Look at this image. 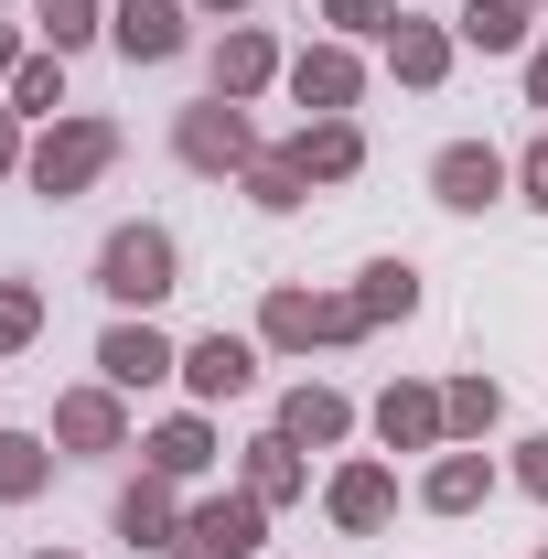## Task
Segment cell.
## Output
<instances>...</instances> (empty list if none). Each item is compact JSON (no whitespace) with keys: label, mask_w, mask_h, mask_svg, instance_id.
<instances>
[{"label":"cell","mask_w":548,"mask_h":559,"mask_svg":"<svg viewBox=\"0 0 548 559\" xmlns=\"http://www.w3.org/2000/svg\"><path fill=\"white\" fill-rule=\"evenodd\" d=\"M377 430H388V452H441V441H452L441 388H388V399H377Z\"/></svg>","instance_id":"cell-15"},{"label":"cell","mask_w":548,"mask_h":559,"mask_svg":"<svg viewBox=\"0 0 548 559\" xmlns=\"http://www.w3.org/2000/svg\"><path fill=\"white\" fill-rule=\"evenodd\" d=\"M527 108H548V44H527Z\"/></svg>","instance_id":"cell-34"},{"label":"cell","mask_w":548,"mask_h":559,"mask_svg":"<svg viewBox=\"0 0 548 559\" xmlns=\"http://www.w3.org/2000/svg\"><path fill=\"white\" fill-rule=\"evenodd\" d=\"M119 538H130V549H172V538H183V506H172V474H140V485L119 495Z\"/></svg>","instance_id":"cell-17"},{"label":"cell","mask_w":548,"mask_h":559,"mask_svg":"<svg viewBox=\"0 0 548 559\" xmlns=\"http://www.w3.org/2000/svg\"><path fill=\"white\" fill-rule=\"evenodd\" d=\"M301 485H312V474H301V441H290V430L248 441V485H237V495H259V506H290Z\"/></svg>","instance_id":"cell-21"},{"label":"cell","mask_w":548,"mask_h":559,"mask_svg":"<svg viewBox=\"0 0 548 559\" xmlns=\"http://www.w3.org/2000/svg\"><path fill=\"white\" fill-rule=\"evenodd\" d=\"M527 11H538V0H527Z\"/></svg>","instance_id":"cell-38"},{"label":"cell","mask_w":548,"mask_h":559,"mask_svg":"<svg viewBox=\"0 0 548 559\" xmlns=\"http://www.w3.org/2000/svg\"><path fill=\"white\" fill-rule=\"evenodd\" d=\"M484 495H495V463H484V452H441V463L419 474V506H430V516H474Z\"/></svg>","instance_id":"cell-18"},{"label":"cell","mask_w":548,"mask_h":559,"mask_svg":"<svg viewBox=\"0 0 548 559\" xmlns=\"http://www.w3.org/2000/svg\"><path fill=\"white\" fill-rule=\"evenodd\" d=\"M279 430H290L301 452H334L344 430H355V409H344L334 388H290V399H279Z\"/></svg>","instance_id":"cell-20"},{"label":"cell","mask_w":548,"mask_h":559,"mask_svg":"<svg viewBox=\"0 0 548 559\" xmlns=\"http://www.w3.org/2000/svg\"><path fill=\"white\" fill-rule=\"evenodd\" d=\"M301 194H312V173H301L290 151H259V162H248V205L259 215H301Z\"/></svg>","instance_id":"cell-25"},{"label":"cell","mask_w":548,"mask_h":559,"mask_svg":"<svg viewBox=\"0 0 548 559\" xmlns=\"http://www.w3.org/2000/svg\"><path fill=\"white\" fill-rule=\"evenodd\" d=\"M33 334H44V290L33 280H0V355H22Z\"/></svg>","instance_id":"cell-29"},{"label":"cell","mask_w":548,"mask_h":559,"mask_svg":"<svg viewBox=\"0 0 548 559\" xmlns=\"http://www.w3.org/2000/svg\"><path fill=\"white\" fill-rule=\"evenodd\" d=\"M259 527H270V506H259V495H205V506L183 516L172 559H248V549H259Z\"/></svg>","instance_id":"cell-5"},{"label":"cell","mask_w":548,"mask_h":559,"mask_svg":"<svg viewBox=\"0 0 548 559\" xmlns=\"http://www.w3.org/2000/svg\"><path fill=\"white\" fill-rule=\"evenodd\" d=\"M290 97H301L312 119H344V108L366 97V66H355V44H312V55H290Z\"/></svg>","instance_id":"cell-8"},{"label":"cell","mask_w":548,"mask_h":559,"mask_svg":"<svg viewBox=\"0 0 548 559\" xmlns=\"http://www.w3.org/2000/svg\"><path fill=\"white\" fill-rule=\"evenodd\" d=\"M140 463H151V474H172V485H194V474L215 463V419H205V409H172L151 441H140Z\"/></svg>","instance_id":"cell-13"},{"label":"cell","mask_w":548,"mask_h":559,"mask_svg":"<svg viewBox=\"0 0 548 559\" xmlns=\"http://www.w3.org/2000/svg\"><path fill=\"white\" fill-rule=\"evenodd\" d=\"M516 183H527V205L548 215V140H538V151H527V162H516Z\"/></svg>","instance_id":"cell-33"},{"label":"cell","mask_w":548,"mask_h":559,"mask_svg":"<svg viewBox=\"0 0 548 559\" xmlns=\"http://www.w3.org/2000/svg\"><path fill=\"white\" fill-rule=\"evenodd\" d=\"M452 33H463L474 55H527V0H463Z\"/></svg>","instance_id":"cell-22"},{"label":"cell","mask_w":548,"mask_h":559,"mask_svg":"<svg viewBox=\"0 0 548 559\" xmlns=\"http://www.w3.org/2000/svg\"><path fill=\"white\" fill-rule=\"evenodd\" d=\"M183 22H194V0H108V44L130 66H172L183 55Z\"/></svg>","instance_id":"cell-7"},{"label":"cell","mask_w":548,"mask_h":559,"mask_svg":"<svg viewBox=\"0 0 548 559\" xmlns=\"http://www.w3.org/2000/svg\"><path fill=\"white\" fill-rule=\"evenodd\" d=\"M183 388H194V399H248V388H259V345H237V334H205V345H183Z\"/></svg>","instance_id":"cell-12"},{"label":"cell","mask_w":548,"mask_h":559,"mask_svg":"<svg viewBox=\"0 0 548 559\" xmlns=\"http://www.w3.org/2000/svg\"><path fill=\"white\" fill-rule=\"evenodd\" d=\"M452 44H463V33H441V22H409V11H398V33H388L398 86H441V75H452Z\"/></svg>","instance_id":"cell-19"},{"label":"cell","mask_w":548,"mask_h":559,"mask_svg":"<svg viewBox=\"0 0 548 559\" xmlns=\"http://www.w3.org/2000/svg\"><path fill=\"white\" fill-rule=\"evenodd\" d=\"M172 151H183L194 173H248V162H259V130H248V108H237V97H205V108H183V119H172Z\"/></svg>","instance_id":"cell-4"},{"label":"cell","mask_w":548,"mask_h":559,"mask_svg":"<svg viewBox=\"0 0 548 559\" xmlns=\"http://www.w3.org/2000/svg\"><path fill=\"white\" fill-rule=\"evenodd\" d=\"M323 506H334L344 538H377V527H388V506H398V474H388V463H344L334 485H323Z\"/></svg>","instance_id":"cell-10"},{"label":"cell","mask_w":548,"mask_h":559,"mask_svg":"<svg viewBox=\"0 0 548 559\" xmlns=\"http://www.w3.org/2000/svg\"><path fill=\"white\" fill-rule=\"evenodd\" d=\"M44 559H75V549H44Z\"/></svg>","instance_id":"cell-37"},{"label":"cell","mask_w":548,"mask_h":559,"mask_svg":"<svg viewBox=\"0 0 548 559\" xmlns=\"http://www.w3.org/2000/svg\"><path fill=\"white\" fill-rule=\"evenodd\" d=\"M97 366H108V388H151V377H183V345L151 334V323H108Z\"/></svg>","instance_id":"cell-11"},{"label":"cell","mask_w":548,"mask_h":559,"mask_svg":"<svg viewBox=\"0 0 548 559\" xmlns=\"http://www.w3.org/2000/svg\"><path fill=\"white\" fill-rule=\"evenodd\" d=\"M355 334H366L355 290H270V301H259V345H279V355H312V345H355Z\"/></svg>","instance_id":"cell-3"},{"label":"cell","mask_w":548,"mask_h":559,"mask_svg":"<svg viewBox=\"0 0 548 559\" xmlns=\"http://www.w3.org/2000/svg\"><path fill=\"white\" fill-rule=\"evenodd\" d=\"M97 290H108L119 312L172 301V290H183V248H172V226H119V237L97 248Z\"/></svg>","instance_id":"cell-1"},{"label":"cell","mask_w":548,"mask_h":559,"mask_svg":"<svg viewBox=\"0 0 548 559\" xmlns=\"http://www.w3.org/2000/svg\"><path fill=\"white\" fill-rule=\"evenodd\" d=\"M194 11H248V0H194Z\"/></svg>","instance_id":"cell-36"},{"label":"cell","mask_w":548,"mask_h":559,"mask_svg":"<svg viewBox=\"0 0 548 559\" xmlns=\"http://www.w3.org/2000/svg\"><path fill=\"white\" fill-rule=\"evenodd\" d=\"M22 55H33V44H22V33H11V22H0V86H11V75H22Z\"/></svg>","instance_id":"cell-35"},{"label":"cell","mask_w":548,"mask_h":559,"mask_svg":"<svg viewBox=\"0 0 548 559\" xmlns=\"http://www.w3.org/2000/svg\"><path fill=\"white\" fill-rule=\"evenodd\" d=\"M516 485L548 506V430H538V441H516Z\"/></svg>","instance_id":"cell-31"},{"label":"cell","mask_w":548,"mask_h":559,"mask_svg":"<svg viewBox=\"0 0 548 559\" xmlns=\"http://www.w3.org/2000/svg\"><path fill=\"white\" fill-rule=\"evenodd\" d=\"M441 419H452V441H484V430L505 419V388H495V377H452V388H441Z\"/></svg>","instance_id":"cell-26"},{"label":"cell","mask_w":548,"mask_h":559,"mask_svg":"<svg viewBox=\"0 0 548 559\" xmlns=\"http://www.w3.org/2000/svg\"><path fill=\"white\" fill-rule=\"evenodd\" d=\"M22 162H33V151H22V108H0V183H11Z\"/></svg>","instance_id":"cell-32"},{"label":"cell","mask_w":548,"mask_h":559,"mask_svg":"<svg viewBox=\"0 0 548 559\" xmlns=\"http://www.w3.org/2000/svg\"><path fill=\"white\" fill-rule=\"evenodd\" d=\"M323 22H334V33H398L388 0H323Z\"/></svg>","instance_id":"cell-30"},{"label":"cell","mask_w":548,"mask_h":559,"mask_svg":"<svg viewBox=\"0 0 548 559\" xmlns=\"http://www.w3.org/2000/svg\"><path fill=\"white\" fill-rule=\"evenodd\" d=\"M355 312H366V334H377V323H409L419 312V270L409 259H377V270L355 280Z\"/></svg>","instance_id":"cell-23"},{"label":"cell","mask_w":548,"mask_h":559,"mask_svg":"<svg viewBox=\"0 0 548 559\" xmlns=\"http://www.w3.org/2000/svg\"><path fill=\"white\" fill-rule=\"evenodd\" d=\"M290 162H301L312 183H355V173H366V130H355V119H301Z\"/></svg>","instance_id":"cell-14"},{"label":"cell","mask_w":548,"mask_h":559,"mask_svg":"<svg viewBox=\"0 0 548 559\" xmlns=\"http://www.w3.org/2000/svg\"><path fill=\"white\" fill-rule=\"evenodd\" d=\"M11 108H22V119H55V108H65V55H55V44H44V55H22Z\"/></svg>","instance_id":"cell-27"},{"label":"cell","mask_w":548,"mask_h":559,"mask_svg":"<svg viewBox=\"0 0 548 559\" xmlns=\"http://www.w3.org/2000/svg\"><path fill=\"white\" fill-rule=\"evenodd\" d=\"M55 441H65V452H130L119 388H65V399H55Z\"/></svg>","instance_id":"cell-9"},{"label":"cell","mask_w":548,"mask_h":559,"mask_svg":"<svg viewBox=\"0 0 548 559\" xmlns=\"http://www.w3.org/2000/svg\"><path fill=\"white\" fill-rule=\"evenodd\" d=\"M505 183H516V162H505L495 140H452V151L430 162V194H441L452 215H484L495 194H505Z\"/></svg>","instance_id":"cell-6"},{"label":"cell","mask_w":548,"mask_h":559,"mask_svg":"<svg viewBox=\"0 0 548 559\" xmlns=\"http://www.w3.org/2000/svg\"><path fill=\"white\" fill-rule=\"evenodd\" d=\"M270 75H279V44L259 33V22H237V33L215 44V97H237V108H248V97H259Z\"/></svg>","instance_id":"cell-16"},{"label":"cell","mask_w":548,"mask_h":559,"mask_svg":"<svg viewBox=\"0 0 548 559\" xmlns=\"http://www.w3.org/2000/svg\"><path fill=\"white\" fill-rule=\"evenodd\" d=\"M33 33H44L55 55H75V44H97V33H108V0H44V11H33Z\"/></svg>","instance_id":"cell-28"},{"label":"cell","mask_w":548,"mask_h":559,"mask_svg":"<svg viewBox=\"0 0 548 559\" xmlns=\"http://www.w3.org/2000/svg\"><path fill=\"white\" fill-rule=\"evenodd\" d=\"M108 162H119V119H97V108H86V119H55V130L33 140V162H22V173H33V194H55V205H65V194H86Z\"/></svg>","instance_id":"cell-2"},{"label":"cell","mask_w":548,"mask_h":559,"mask_svg":"<svg viewBox=\"0 0 548 559\" xmlns=\"http://www.w3.org/2000/svg\"><path fill=\"white\" fill-rule=\"evenodd\" d=\"M44 485H55V452L33 430H0V506H33Z\"/></svg>","instance_id":"cell-24"},{"label":"cell","mask_w":548,"mask_h":559,"mask_svg":"<svg viewBox=\"0 0 548 559\" xmlns=\"http://www.w3.org/2000/svg\"><path fill=\"white\" fill-rule=\"evenodd\" d=\"M538 559H548V549H538Z\"/></svg>","instance_id":"cell-39"}]
</instances>
